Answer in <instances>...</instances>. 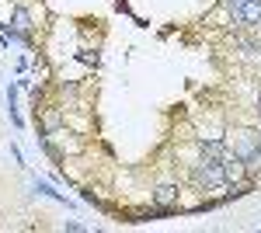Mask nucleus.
<instances>
[{"label":"nucleus","mask_w":261,"mask_h":233,"mask_svg":"<svg viewBox=\"0 0 261 233\" xmlns=\"http://www.w3.org/2000/svg\"><path fill=\"white\" fill-rule=\"evenodd\" d=\"M178 202H181V188L178 185H157V188H153V205H157V213L178 209Z\"/></svg>","instance_id":"1"},{"label":"nucleus","mask_w":261,"mask_h":233,"mask_svg":"<svg viewBox=\"0 0 261 233\" xmlns=\"http://www.w3.org/2000/svg\"><path fill=\"white\" fill-rule=\"evenodd\" d=\"M241 28H251V32H258V28H261V0H244Z\"/></svg>","instance_id":"2"},{"label":"nucleus","mask_w":261,"mask_h":233,"mask_svg":"<svg viewBox=\"0 0 261 233\" xmlns=\"http://www.w3.org/2000/svg\"><path fill=\"white\" fill-rule=\"evenodd\" d=\"M28 28H32V14H28L24 7H14V32H18V35H24Z\"/></svg>","instance_id":"3"},{"label":"nucleus","mask_w":261,"mask_h":233,"mask_svg":"<svg viewBox=\"0 0 261 233\" xmlns=\"http://www.w3.org/2000/svg\"><path fill=\"white\" fill-rule=\"evenodd\" d=\"M60 112H49V118H45V129H49V133H53V129H60Z\"/></svg>","instance_id":"4"},{"label":"nucleus","mask_w":261,"mask_h":233,"mask_svg":"<svg viewBox=\"0 0 261 233\" xmlns=\"http://www.w3.org/2000/svg\"><path fill=\"white\" fill-rule=\"evenodd\" d=\"M258 118H261V91H258Z\"/></svg>","instance_id":"5"}]
</instances>
